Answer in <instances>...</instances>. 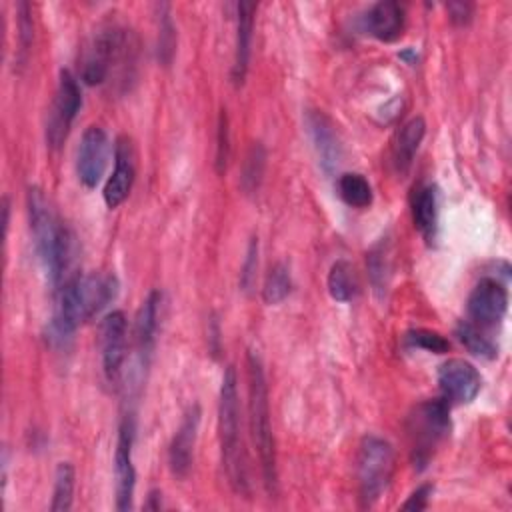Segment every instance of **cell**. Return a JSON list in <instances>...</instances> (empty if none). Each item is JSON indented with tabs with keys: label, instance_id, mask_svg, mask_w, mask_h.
<instances>
[{
	"label": "cell",
	"instance_id": "obj_1",
	"mask_svg": "<svg viewBox=\"0 0 512 512\" xmlns=\"http://www.w3.org/2000/svg\"><path fill=\"white\" fill-rule=\"evenodd\" d=\"M138 68V38L120 24L98 28L80 62V80L88 86H110L114 92L130 90Z\"/></svg>",
	"mask_w": 512,
	"mask_h": 512
},
{
	"label": "cell",
	"instance_id": "obj_2",
	"mask_svg": "<svg viewBox=\"0 0 512 512\" xmlns=\"http://www.w3.org/2000/svg\"><path fill=\"white\" fill-rule=\"evenodd\" d=\"M120 282L112 272L74 274L58 288V308L48 326L52 346L66 348L74 330L116 300Z\"/></svg>",
	"mask_w": 512,
	"mask_h": 512
},
{
	"label": "cell",
	"instance_id": "obj_3",
	"mask_svg": "<svg viewBox=\"0 0 512 512\" xmlns=\"http://www.w3.org/2000/svg\"><path fill=\"white\" fill-rule=\"evenodd\" d=\"M28 218L34 236V246L46 272V278L58 290L66 282L64 276L72 260V232L60 220L44 192L36 186L28 188Z\"/></svg>",
	"mask_w": 512,
	"mask_h": 512
},
{
	"label": "cell",
	"instance_id": "obj_4",
	"mask_svg": "<svg viewBox=\"0 0 512 512\" xmlns=\"http://www.w3.org/2000/svg\"><path fill=\"white\" fill-rule=\"evenodd\" d=\"M218 440H220L222 468L232 492L242 498H250L248 460H246L242 428H240L238 378L232 366L224 370L220 394H218Z\"/></svg>",
	"mask_w": 512,
	"mask_h": 512
},
{
	"label": "cell",
	"instance_id": "obj_5",
	"mask_svg": "<svg viewBox=\"0 0 512 512\" xmlns=\"http://www.w3.org/2000/svg\"><path fill=\"white\" fill-rule=\"evenodd\" d=\"M246 378H248L250 434L260 460L262 484L270 496H276L278 466H276V446H274L270 404H268V384H266L262 360L254 350H248L246 354Z\"/></svg>",
	"mask_w": 512,
	"mask_h": 512
},
{
	"label": "cell",
	"instance_id": "obj_6",
	"mask_svg": "<svg viewBox=\"0 0 512 512\" xmlns=\"http://www.w3.org/2000/svg\"><path fill=\"white\" fill-rule=\"evenodd\" d=\"M450 404L444 398L422 400L406 420L410 456L416 470H424L438 450L440 442L450 436Z\"/></svg>",
	"mask_w": 512,
	"mask_h": 512
},
{
	"label": "cell",
	"instance_id": "obj_7",
	"mask_svg": "<svg viewBox=\"0 0 512 512\" xmlns=\"http://www.w3.org/2000/svg\"><path fill=\"white\" fill-rule=\"evenodd\" d=\"M394 460V448L388 440L374 434L362 438L356 456V480L364 508L374 506L386 492L394 474Z\"/></svg>",
	"mask_w": 512,
	"mask_h": 512
},
{
	"label": "cell",
	"instance_id": "obj_8",
	"mask_svg": "<svg viewBox=\"0 0 512 512\" xmlns=\"http://www.w3.org/2000/svg\"><path fill=\"white\" fill-rule=\"evenodd\" d=\"M82 106L78 78L70 70H60L54 102L46 122V142L50 148H60L70 132V126Z\"/></svg>",
	"mask_w": 512,
	"mask_h": 512
},
{
	"label": "cell",
	"instance_id": "obj_9",
	"mask_svg": "<svg viewBox=\"0 0 512 512\" xmlns=\"http://www.w3.org/2000/svg\"><path fill=\"white\" fill-rule=\"evenodd\" d=\"M466 308L474 326L496 328L508 310V290L500 280L484 276L472 288Z\"/></svg>",
	"mask_w": 512,
	"mask_h": 512
},
{
	"label": "cell",
	"instance_id": "obj_10",
	"mask_svg": "<svg viewBox=\"0 0 512 512\" xmlns=\"http://www.w3.org/2000/svg\"><path fill=\"white\" fill-rule=\"evenodd\" d=\"M134 444V418L126 414L118 428L116 452H114V488H116V510L126 512L132 508L136 490V468L132 462Z\"/></svg>",
	"mask_w": 512,
	"mask_h": 512
},
{
	"label": "cell",
	"instance_id": "obj_11",
	"mask_svg": "<svg viewBox=\"0 0 512 512\" xmlns=\"http://www.w3.org/2000/svg\"><path fill=\"white\" fill-rule=\"evenodd\" d=\"M128 320L122 310H112L100 324V356L102 372L110 384H116L126 360Z\"/></svg>",
	"mask_w": 512,
	"mask_h": 512
},
{
	"label": "cell",
	"instance_id": "obj_12",
	"mask_svg": "<svg viewBox=\"0 0 512 512\" xmlns=\"http://www.w3.org/2000/svg\"><path fill=\"white\" fill-rule=\"evenodd\" d=\"M436 378L442 398L448 404H470L482 388L478 368L464 358H450L442 362Z\"/></svg>",
	"mask_w": 512,
	"mask_h": 512
},
{
	"label": "cell",
	"instance_id": "obj_13",
	"mask_svg": "<svg viewBox=\"0 0 512 512\" xmlns=\"http://www.w3.org/2000/svg\"><path fill=\"white\" fill-rule=\"evenodd\" d=\"M110 154V140L102 126H88L82 132L76 152V174L82 186L96 188L104 176Z\"/></svg>",
	"mask_w": 512,
	"mask_h": 512
},
{
	"label": "cell",
	"instance_id": "obj_14",
	"mask_svg": "<svg viewBox=\"0 0 512 512\" xmlns=\"http://www.w3.org/2000/svg\"><path fill=\"white\" fill-rule=\"evenodd\" d=\"M136 178V152L128 136H118L114 144V170L104 184V202L108 208H118L130 194Z\"/></svg>",
	"mask_w": 512,
	"mask_h": 512
},
{
	"label": "cell",
	"instance_id": "obj_15",
	"mask_svg": "<svg viewBox=\"0 0 512 512\" xmlns=\"http://www.w3.org/2000/svg\"><path fill=\"white\" fill-rule=\"evenodd\" d=\"M160 312H162V292L152 290L142 302L136 316V326H134V352L138 362L136 370L140 376L150 366V358L156 346V334L160 326Z\"/></svg>",
	"mask_w": 512,
	"mask_h": 512
},
{
	"label": "cell",
	"instance_id": "obj_16",
	"mask_svg": "<svg viewBox=\"0 0 512 512\" xmlns=\"http://www.w3.org/2000/svg\"><path fill=\"white\" fill-rule=\"evenodd\" d=\"M200 416H202L200 406L196 402L190 404L182 416V422L176 434L172 436V442L168 448V464H170V472L176 478H186L190 474L192 460H194V446H196L198 428H200Z\"/></svg>",
	"mask_w": 512,
	"mask_h": 512
},
{
	"label": "cell",
	"instance_id": "obj_17",
	"mask_svg": "<svg viewBox=\"0 0 512 512\" xmlns=\"http://www.w3.org/2000/svg\"><path fill=\"white\" fill-rule=\"evenodd\" d=\"M306 126L322 170L326 174H332L342 160V142L334 122L320 110H308Z\"/></svg>",
	"mask_w": 512,
	"mask_h": 512
},
{
	"label": "cell",
	"instance_id": "obj_18",
	"mask_svg": "<svg viewBox=\"0 0 512 512\" xmlns=\"http://www.w3.org/2000/svg\"><path fill=\"white\" fill-rule=\"evenodd\" d=\"M406 24L404 6L394 0H380L368 8L362 16L364 30L380 40V42H394L402 36Z\"/></svg>",
	"mask_w": 512,
	"mask_h": 512
},
{
	"label": "cell",
	"instance_id": "obj_19",
	"mask_svg": "<svg viewBox=\"0 0 512 512\" xmlns=\"http://www.w3.org/2000/svg\"><path fill=\"white\" fill-rule=\"evenodd\" d=\"M254 2H238L236 4V42H234V64H232V84L242 86L250 66L252 52V30H254Z\"/></svg>",
	"mask_w": 512,
	"mask_h": 512
},
{
	"label": "cell",
	"instance_id": "obj_20",
	"mask_svg": "<svg viewBox=\"0 0 512 512\" xmlns=\"http://www.w3.org/2000/svg\"><path fill=\"white\" fill-rule=\"evenodd\" d=\"M424 134H426V122L422 116H414L400 126L392 142V166L396 174L404 176L410 170L414 156L420 148V142L424 140Z\"/></svg>",
	"mask_w": 512,
	"mask_h": 512
},
{
	"label": "cell",
	"instance_id": "obj_21",
	"mask_svg": "<svg viewBox=\"0 0 512 512\" xmlns=\"http://www.w3.org/2000/svg\"><path fill=\"white\" fill-rule=\"evenodd\" d=\"M438 214H440V192L436 184H422L414 190L412 196V220L420 234L432 242L438 230Z\"/></svg>",
	"mask_w": 512,
	"mask_h": 512
},
{
	"label": "cell",
	"instance_id": "obj_22",
	"mask_svg": "<svg viewBox=\"0 0 512 512\" xmlns=\"http://www.w3.org/2000/svg\"><path fill=\"white\" fill-rule=\"evenodd\" d=\"M326 286H328L330 296L336 302H350V300H354L358 290H360L356 268L348 260H344V258L336 260L330 266V272H328V278H326Z\"/></svg>",
	"mask_w": 512,
	"mask_h": 512
},
{
	"label": "cell",
	"instance_id": "obj_23",
	"mask_svg": "<svg viewBox=\"0 0 512 512\" xmlns=\"http://www.w3.org/2000/svg\"><path fill=\"white\" fill-rule=\"evenodd\" d=\"M266 170V148L262 142H254L250 150L246 152V158L242 162L240 170V188L244 194H256Z\"/></svg>",
	"mask_w": 512,
	"mask_h": 512
},
{
	"label": "cell",
	"instance_id": "obj_24",
	"mask_svg": "<svg viewBox=\"0 0 512 512\" xmlns=\"http://www.w3.org/2000/svg\"><path fill=\"white\" fill-rule=\"evenodd\" d=\"M338 194L352 208H368L372 204V186L358 172H344L338 178Z\"/></svg>",
	"mask_w": 512,
	"mask_h": 512
},
{
	"label": "cell",
	"instance_id": "obj_25",
	"mask_svg": "<svg viewBox=\"0 0 512 512\" xmlns=\"http://www.w3.org/2000/svg\"><path fill=\"white\" fill-rule=\"evenodd\" d=\"M74 484H76L74 466L70 462H60L56 466V474H54V490H52L50 510L66 512V510L72 508Z\"/></svg>",
	"mask_w": 512,
	"mask_h": 512
},
{
	"label": "cell",
	"instance_id": "obj_26",
	"mask_svg": "<svg viewBox=\"0 0 512 512\" xmlns=\"http://www.w3.org/2000/svg\"><path fill=\"white\" fill-rule=\"evenodd\" d=\"M456 336L458 340L466 346V350L478 358H496L498 356V348L496 344L472 322H458L456 324Z\"/></svg>",
	"mask_w": 512,
	"mask_h": 512
},
{
	"label": "cell",
	"instance_id": "obj_27",
	"mask_svg": "<svg viewBox=\"0 0 512 512\" xmlns=\"http://www.w3.org/2000/svg\"><path fill=\"white\" fill-rule=\"evenodd\" d=\"M292 290V276H290V268L282 262H276L264 280L262 286V298L266 304H280Z\"/></svg>",
	"mask_w": 512,
	"mask_h": 512
},
{
	"label": "cell",
	"instance_id": "obj_28",
	"mask_svg": "<svg viewBox=\"0 0 512 512\" xmlns=\"http://www.w3.org/2000/svg\"><path fill=\"white\" fill-rule=\"evenodd\" d=\"M158 60L164 66H170L174 58V48H176V26L170 16V4H158Z\"/></svg>",
	"mask_w": 512,
	"mask_h": 512
},
{
	"label": "cell",
	"instance_id": "obj_29",
	"mask_svg": "<svg viewBox=\"0 0 512 512\" xmlns=\"http://www.w3.org/2000/svg\"><path fill=\"white\" fill-rule=\"evenodd\" d=\"M404 342L408 348H420L434 354H444L450 348V342L436 330L428 328H412L404 334Z\"/></svg>",
	"mask_w": 512,
	"mask_h": 512
},
{
	"label": "cell",
	"instance_id": "obj_30",
	"mask_svg": "<svg viewBox=\"0 0 512 512\" xmlns=\"http://www.w3.org/2000/svg\"><path fill=\"white\" fill-rule=\"evenodd\" d=\"M32 38H34V22H32V10L28 2H20L18 4V56L16 62L20 66H24L30 46H32Z\"/></svg>",
	"mask_w": 512,
	"mask_h": 512
},
{
	"label": "cell",
	"instance_id": "obj_31",
	"mask_svg": "<svg viewBox=\"0 0 512 512\" xmlns=\"http://www.w3.org/2000/svg\"><path fill=\"white\" fill-rule=\"evenodd\" d=\"M228 160H230V122H228L226 110L222 108L216 124V152H214V168L218 174L226 172Z\"/></svg>",
	"mask_w": 512,
	"mask_h": 512
},
{
	"label": "cell",
	"instance_id": "obj_32",
	"mask_svg": "<svg viewBox=\"0 0 512 512\" xmlns=\"http://www.w3.org/2000/svg\"><path fill=\"white\" fill-rule=\"evenodd\" d=\"M368 276H370V282L374 286L376 292H384L386 286H388V270H390V264H388V256L384 252L382 246H376L370 254H368Z\"/></svg>",
	"mask_w": 512,
	"mask_h": 512
},
{
	"label": "cell",
	"instance_id": "obj_33",
	"mask_svg": "<svg viewBox=\"0 0 512 512\" xmlns=\"http://www.w3.org/2000/svg\"><path fill=\"white\" fill-rule=\"evenodd\" d=\"M256 268H258V238H250L244 262L240 268V286L244 292H248L254 286Z\"/></svg>",
	"mask_w": 512,
	"mask_h": 512
},
{
	"label": "cell",
	"instance_id": "obj_34",
	"mask_svg": "<svg viewBox=\"0 0 512 512\" xmlns=\"http://www.w3.org/2000/svg\"><path fill=\"white\" fill-rule=\"evenodd\" d=\"M432 492H434V484H430V482L418 486V488L408 496V500L402 504V510H412V512L426 510L428 504H430Z\"/></svg>",
	"mask_w": 512,
	"mask_h": 512
},
{
	"label": "cell",
	"instance_id": "obj_35",
	"mask_svg": "<svg viewBox=\"0 0 512 512\" xmlns=\"http://www.w3.org/2000/svg\"><path fill=\"white\" fill-rule=\"evenodd\" d=\"M446 8L450 14V20L458 26H464L472 20V6L466 2H450Z\"/></svg>",
	"mask_w": 512,
	"mask_h": 512
},
{
	"label": "cell",
	"instance_id": "obj_36",
	"mask_svg": "<svg viewBox=\"0 0 512 512\" xmlns=\"http://www.w3.org/2000/svg\"><path fill=\"white\" fill-rule=\"evenodd\" d=\"M144 508L146 510H160L162 508V494H160V490H150Z\"/></svg>",
	"mask_w": 512,
	"mask_h": 512
},
{
	"label": "cell",
	"instance_id": "obj_37",
	"mask_svg": "<svg viewBox=\"0 0 512 512\" xmlns=\"http://www.w3.org/2000/svg\"><path fill=\"white\" fill-rule=\"evenodd\" d=\"M8 216H10V204L8 198L2 200V226H4V234L8 232Z\"/></svg>",
	"mask_w": 512,
	"mask_h": 512
}]
</instances>
